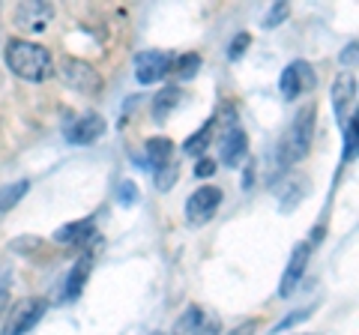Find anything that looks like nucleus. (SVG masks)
I'll list each match as a JSON object with an SVG mask.
<instances>
[{
    "label": "nucleus",
    "instance_id": "nucleus-1",
    "mask_svg": "<svg viewBox=\"0 0 359 335\" xmlns=\"http://www.w3.org/2000/svg\"><path fill=\"white\" fill-rule=\"evenodd\" d=\"M4 54H6V66L13 69V75L21 78V81L39 84L51 75L48 48L36 46V42H30V39H9Z\"/></svg>",
    "mask_w": 359,
    "mask_h": 335
},
{
    "label": "nucleus",
    "instance_id": "nucleus-2",
    "mask_svg": "<svg viewBox=\"0 0 359 335\" xmlns=\"http://www.w3.org/2000/svg\"><path fill=\"white\" fill-rule=\"evenodd\" d=\"M314 117H318V108L311 102L299 108V114L290 123V129L285 132V138L278 141L276 147V159H278V168H290L302 162L309 156V147L314 141Z\"/></svg>",
    "mask_w": 359,
    "mask_h": 335
},
{
    "label": "nucleus",
    "instance_id": "nucleus-3",
    "mask_svg": "<svg viewBox=\"0 0 359 335\" xmlns=\"http://www.w3.org/2000/svg\"><path fill=\"white\" fill-rule=\"evenodd\" d=\"M57 75H60V81L69 87V90L81 93V96H96L99 90H102V75H99L96 66H90L87 60L60 57Z\"/></svg>",
    "mask_w": 359,
    "mask_h": 335
},
{
    "label": "nucleus",
    "instance_id": "nucleus-4",
    "mask_svg": "<svg viewBox=\"0 0 359 335\" xmlns=\"http://www.w3.org/2000/svg\"><path fill=\"white\" fill-rule=\"evenodd\" d=\"M171 335H222V320L204 306H186V311L174 320Z\"/></svg>",
    "mask_w": 359,
    "mask_h": 335
},
{
    "label": "nucleus",
    "instance_id": "nucleus-5",
    "mask_svg": "<svg viewBox=\"0 0 359 335\" xmlns=\"http://www.w3.org/2000/svg\"><path fill=\"white\" fill-rule=\"evenodd\" d=\"M45 299L39 296H27L21 303L13 306L6 317V327H4V335H27L30 329H36V323L45 317Z\"/></svg>",
    "mask_w": 359,
    "mask_h": 335
},
{
    "label": "nucleus",
    "instance_id": "nucleus-6",
    "mask_svg": "<svg viewBox=\"0 0 359 335\" xmlns=\"http://www.w3.org/2000/svg\"><path fill=\"white\" fill-rule=\"evenodd\" d=\"M311 87H314V69L306 60H294L290 66H285L282 78H278V90H282L287 102H294L302 93H309Z\"/></svg>",
    "mask_w": 359,
    "mask_h": 335
},
{
    "label": "nucleus",
    "instance_id": "nucleus-7",
    "mask_svg": "<svg viewBox=\"0 0 359 335\" xmlns=\"http://www.w3.org/2000/svg\"><path fill=\"white\" fill-rule=\"evenodd\" d=\"M222 204V192L216 186H204V189H198V192L189 195L186 200V219H189V225H207V221L216 216V210Z\"/></svg>",
    "mask_w": 359,
    "mask_h": 335
},
{
    "label": "nucleus",
    "instance_id": "nucleus-8",
    "mask_svg": "<svg viewBox=\"0 0 359 335\" xmlns=\"http://www.w3.org/2000/svg\"><path fill=\"white\" fill-rule=\"evenodd\" d=\"M105 129H108V123L102 114H96V111H87V114L81 117H75L72 123H66L63 126V135L69 144H93L105 135Z\"/></svg>",
    "mask_w": 359,
    "mask_h": 335
},
{
    "label": "nucleus",
    "instance_id": "nucleus-9",
    "mask_svg": "<svg viewBox=\"0 0 359 335\" xmlns=\"http://www.w3.org/2000/svg\"><path fill=\"white\" fill-rule=\"evenodd\" d=\"M171 63L174 57L168 51H141L135 57V78L138 84H156L165 75H171Z\"/></svg>",
    "mask_w": 359,
    "mask_h": 335
},
{
    "label": "nucleus",
    "instance_id": "nucleus-10",
    "mask_svg": "<svg viewBox=\"0 0 359 335\" xmlns=\"http://www.w3.org/2000/svg\"><path fill=\"white\" fill-rule=\"evenodd\" d=\"M309 258H311V242H299L294 254H290V261L285 266V275H282V282H278V296L287 299V296H294L297 294V287L302 282V275H306V266H309Z\"/></svg>",
    "mask_w": 359,
    "mask_h": 335
},
{
    "label": "nucleus",
    "instance_id": "nucleus-11",
    "mask_svg": "<svg viewBox=\"0 0 359 335\" xmlns=\"http://www.w3.org/2000/svg\"><path fill=\"white\" fill-rule=\"evenodd\" d=\"M51 18H54V6L51 4H45V0H39V4H21L15 9V25L21 30H27V33H42V30H48L51 25Z\"/></svg>",
    "mask_w": 359,
    "mask_h": 335
},
{
    "label": "nucleus",
    "instance_id": "nucleus-12",
    "mask_svg": "<svg viewBox=\"0 0 359 335\" xmlns=\"http://www.w3.org/2000/svg\"><path fill=\"white\" fill-rule=\"evenodd\" d=\"M245 153H249V138H245V132L240 126H231L222 141V162L228 168H237L245 159Z\"/></svg>",
    "mask_w": 359,
    "mask_h": 335
},
{
    "label": "nucleus",
    "instance_id": "nucleus-13",
    "mask_svg": "<svg viewBox=\"0 0 359 335\" xmlns=\"http://www.w3.org/2000/svg\"><path fill=\"white\" fill-rule=\"evenodd\" d=\"M90 270H93V254H84V258H78L75 266L69 270V275H66V299H78L81 296V290L87 285V278H90Z\"/></svg>",
    "mask_w": 359,
    "mask_h": 335
},
{
    "label": "nucleus",
    "instance_id": "nucleus-14",
    "mask_svg": "<svg viewBox=\"0 0 359 335\" xmlns=\"http://www.w3.org/2000/svg\"><path fill=\"white\" fill-rule=\"evenodd\" d=\"M356 99V75L353 72H341L339 78H335V84H332V108H335V114L344 117V108L351 105Z\"/></svg>",
    "mask_w": 359,
    "mask_h": 335
},
{
    "label": "nucleus",
    "instance_id": "nucleus-15",
    "mask_svg": "<svg viewBox=\"0 0 359 335\" xmlns=\"http://www.w3.org/2000/svg\"><path fill=\"white\" fill-rule=\"evenodd\" d=\"M90 233H93V219H81V221H69L54 231V240L63 242V245H81Z\"/></svg>",
    "mask_w": 359,
    "mask_h": 335
},
{
    "label": "nucleus",
    "instance_id": "nucleus-16",
    "mask_svg": "<svg viewBox=\"0 0 359 335\" xmlns=\"http://www.w3.org/2000/svg\"><path fill=\"white\" fill-rule=\"evenodd\" d=\"M180 99H183L180 87H165V90H159L156 99H153V117L159 123H165L168 117H171V111L180 105Z\"/></svg>",
    "mask_w": 359,
    "mask_h": 335
},
{
    "label": "nucleus",
    "instance_id": "nucleus-17",
    "mask_svg": "<svg viewBox=\"0 0 359 335\" xmlns=\"http://www.w3.org/2000/svg\"><path fill=\"white\" fill-rule=\"evenodd\" d=\"M144 150H147V162L153 168H162L174 159V144L168 138H150L147 144H144Z\"/></svg>",
    "mask_w": 359,
    "mask_h": 335
},
{
    "label": "nucleus",
    "instance_id": "nucleus-18",
    "mask_svg": "<svg viewBox=\"0 0 359 335\" xmlns=\"http://www.w3.org/2000/svg\"><path fill=\"white\" fill-rule=\"evenodd\" d=\"M212 123H216V120H207L204 126L195 132V135H189L183 141V153L186 156H204V150L210 147V141H212Z\"/></svg>",
    "mask_w": 359,
    "mask_h": 335
},
{
    "label": "nucleus",
    "instance_id": "nucleus-19",
    "mask_svg": "<svg viewBox=\"0 0 359 335\" xmlns=\"http://www.w3.org/2000/svg\"><path fill=\"white\" fill-rule=\"evenodd\" d=\"M201 69V54L189 51V54H180V57L171 63V72L180 78V81H192Z\"/></svg>",
    "mask_w": 359,
    "mask_h": 335
},
{
    "label": "nucleus",
    "instance_id": "nucleus-20",
    "mask_svg": "<svg viewBox=\"0 0 359 335\" xmlns=\"http://www.w3.org/2000/svg\"><path fill=\"white\" fill-rule=\"evenodd\" d=\"M27 192H30V183L27 180H18L13 186H4V189H0V213H9V210H13Z\"/></svg>",
    "mask_w": 359,
    "mask_h": 335
},
{
    "label": "nucleus",
    "instance_id": "nucleus-21",
    "mask_svg": "<svg viewBox=\"0 0 359 335\" xmlns=\"http://www.w3.org/2000/svg\"><path fill=\"white\" fill-rule=\"evenodd\" d=\"M177 177H180V162H174V159L162 168H156V192H171Z\"/></svg>",
    "mask_w": 359,
    "mask_h": 335
},
{
    "label": "nucleus",
    "instance_id": "nucleus-22",
    "mask_svg": "<svg viewBox=\"0 0 359 335\" xmlns=\"http://www.w3.org/2000/svg\"><path fill=\"white\" fill-rule=\"evenodd\" d=\"M356 156V117L347 120V129H344V162H353Z\"/></svg>",
    "mask_w": 359,
    "mask_h": 335
},
{
    "label": "nucleus",
    "instance_id": "nucleus-23",
    "mask_svg": "<svg viewBox=\"0 0 359 335\" xmlns=\"http://www.w3.org/2000/svg\"><path fill=\"white\" fill-rule=\"evenodd\" d=\"M117 204H120V207L138 204V186H135L132 180H123V183L117 186Z\"/></svg>",
    "mask_w": 359,
    "mask_h": 335
},
{
    "label": "nucleus",
    "instance_id": "nucleus-24",
    "mask_svg": "<svg viewBox=\"0 0 359 335\" xmlns=\"http://www.w3.org/2000/svg\"><path fill=\"white\" fill-rule=\"evenodd\" d=\"M302 192H306V183H302V186H299V183H290V186L285 189V195H287V198H282V213H290V210H294L299 200L306 198Z\"/></svg>",
    "mask_w": 359,
    "mask_h": 335
},
{
    "label": "nucleus",
    "instance_id": "nucleus-25",
    "mask_svg": "<svg viewBox=\"0 0 359 335\" xmlns=\"http://www.w3.org/2000/svg\"><path fill=\"white\" fill-rule=\"evenodd\" d=\"M311 311H314V306L299 308V311H290V315H287L282 323H276L273 335H276V332H285V329H290V327H297V323H302V320H309V317H311Z\"/></svg>",
    "mask_w": 359,
    "mask_h": 335
},
{
    "label": "nucleus",
    "instance_id": "nucleus-26",
    "mask_svg": "<svg viewBox=\"0 0 359 335\" xmlns=\"http://www.w3.org/2000/svg\"><path fill=\"white\" fill-rule=\"evenodd\" d=\"M249 46H252V33H237V36H233V42L228 46V57H231V60H240Z\"/></svg>",
    "mask_w": 359,
    "mask_h": 335
},
{
    "label": "nucleus",
    "instance_id": "nucleus-27",
    "mask_svg": "<svg viewBox=\"0 0 359 335\" xmlns=\"http://www.w3.org/2000/svg\"><path fill=\"white\" fill-rule=\"evenodd\" d=\"M287 15H290V6H287V4H276V6L266 13V18H264V27H266V30H273L276 25H282V21H285Z\"/></svg>",
    "mask_w": 359,
    "mask_h": 335
},
{
    "label": "nucleus",
    "instance_id": "nucleus-28",
    "mask_svg": "<svg viewBox=\"0 0 359 335\" xmlns=\"http://www.w3.org/2000/svg\"><path fill=\"white\" fill-rule=\"evenodd\" d=\"M212 174H216V162L207 159V156H201L198 165H195V177L198 180H204V177H212Z\"/></svg>",
    "mask_w": 359,
    "mask_h": 335
},
{
    "label": "nucleus",
    "instance_id": "nucleus-29",
    "mask_svg": "<svg viewBox=\"0 0 359 335\" xmlns=\"http://www.w3.org/2000/svg\"><path fill=\"white\" fill-rule=\"evenodd\" d=\"M341 63H344V66H353V63H356V39H351V46L341 51Z\"/></svg>",
    "mask_w": 359,
    "mask_h": 335
},
{
    "label": "nucleus",
    "instance_id": "nucleus-30",
    "mask_svg": "<svg viewBox=\"0 0 359 335\" xmlns=\"http://www.w3.org/2000/svg\"><path fill=\"white\" fill-rule=\"evenodd\" d=\"M255 320H245V323H240V327H233L228 335H255Z\"/></svg>",
    "mask_w": 359,
    "mask_h": 335
},
{
    "label": "nucleus",
    "instance_id": "nucleus-31",
    "mask_svg": "<svg viewBox=\"0 0 359 335\" xmlns=\"http://www.w3.org/2000/svg\"><path fill=\"white\" fill-rule=\"evenodd\" d=\"M6 296H9V275L0 278V308L6 306Z\"/></svg>",
    "mask_w": 359,
    "mask_h": 335
},
{
    "label": "nucleus",
    "instance_id": "nucleus-32",
    "mask_svg": "<svg viewBox=\"0 0 359 335\" xmlns=\"http://www.w3.org/2000/svg\"><path fill=\"white\" fill-rule=\"evenodd\" d=\"M252 180H255V165H249V168H245V180H243V186L249 189V186H252Z\"/></svg>",
    "mask_w": 359,
    "mask_h": 335
},
{
    "label": "nucleus",
    "instance_id": "nucleus-33",
    "mask_svg": "<svg viewBox=\"0 0 359 335\" xmlns=\"http://www.w3.org/2000/svg\"><path fill=\"white\" fill-rule=\"evenodd\" d=\"M153 335H162V332H153Z\"/></svg>",
    "mask_w": 359,
    "mask_h": 335
}]
</instances>
